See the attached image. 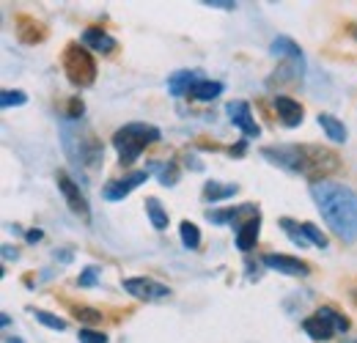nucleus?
Listing matches in <instances>:
<instances>
[{"label":"nucleus","mask_w":357,"mask_h":343,"mask_svg":"<svg viewBox=\"0 0 357 343\" xmlns=\"http://www.w3.org/2000/svg\"><path fill=\"white\" fill-rule=\"evenodd\" d=\"M121 286H124L127 294H132L135 300H146V302L165 300L171 294V289L165 283H157L151 277H127Z\"/></svg>","instance_id":"6"},{"label":"nucleus","mask_w":357,"mask_h":343,"mask_svg":"<svg viewBox=\"0 0 357 343\" xmlns=\"http://www.w3.org/2000/svg\"><path fill=\"white\" fill-rule=\"evenodd\" d=\"M259 231H261V217H253V220H245L236 231V247L242 253L253 250L256 247V239H259Z\"/></svg>","instance_id":"12"},{"label":"nucleus","mask_w":357,"mask_h":343,"mask_svg":"<svg viewBox=\"0 0 357 343\" xmlns=\"http://www.w3.org/2000/svg\"><path fill=\"white\" fill-rule=\"evenodd\" d=\"M178 234H181V242H184L187 250H198V247H201V231H198L195 222L184 220V222L178 225Z\"/></svg>","instance_id":"21"},{"label":"nucleus","mask_w":357,"mask_h":343,"mask_svg":"<svg viewBox=\"0 0 357 343\" xmlns=\"http://www.w3.org/2000/svg\"><path fill=\"white\" fill-rule=\"evenodd\" d=\"M77 341L80 343H107V335H102L99 330H91V327H80Z\"/></svg>","instance_id":"27"},{"label":"nucleus","mask_w":357,"mask_h":343,"mask_svg":"<svg viewBox=\"0 0 357 343\" xmlns=\"http://www.w3.org/2000/svg\"><path fill=\"white\" fill-rule=\"evenodd\" d=\"M319 127L324 129V135L333 143H347V127L344 121H338L333 113H319Z\"/></svg>","instance_id":"16"},{"label":"nucleus","mask_w":357,"mask_h":343,"mask_svg":"<svg viewBox=\"0 0 357 343\" xmlns=\"http://www.w3.org/2000/svg\"><path fill=\"white\" fill-rule=\"evenodd\" d=\"M311 195L316 201V209L321 220L330 225V231L344 239V242H355L357 239V192L352 187L341 184V181H313Z\"/></svg>","instance_id":"1"},{"label":"nucleus","mask_w":357,"mask_h":343,"mask_svg":"<svg viewBox=\"0 0 357 343\" xmlns=\"http://www.w3.org/2000/svg\"><path fill=\"white\" fill-rule=\"evenodd\" d=\"M75 316H77L80 321H86V324H99V321H102V313L93 310V307H77Z\"/></svg>","instance_id":"28"},{"label":"nucleus","mask_w":357,"mask_h":343,"mask_svg":"<svg viewBox=\"0 0 357 343\" xmlns=\"http://www.w3.org/2000/svg\"><path fill=\"white\" fill-rule=\"evenodd\" d=\"M25 239L33 245V242H39V239H42V231H28V234H25Z\"/></svg>","instance_id":"33"},{"label":"nucleus","mask_w":357,"mask_h":343,"mask_svg":"<svg viewBox=\"0 0 357 343\" xmlns=\"http://www.w3.org/2000/svg\"><path fill=\"white\" fill-rule=\"evenodd\" d=\"M316 316H319V319H324L335 333H347V330H349V319H347V316H341V313H338V310H333V307H319V310H316Z\"/></svg>","instance_id":"22"},{"label":"nucleus","mask_w":357,"mask_h":343,"mask_svg":"<svg viewBox=\"0 0 357 343\" xmlns=\"http://www.w3.org/2000/svg\"><path fill=\"white\" fill-rule=\"evenodd\" d=\"M143 181H149V171H135V173H130V176H124V178L110 181V184L102 190V195H105L107 201H124L135 187H140Z\"/></svg>","instance_id":"9"},{"label":"nucleus","mask_w":357,"mask_h":343,"mask_svg":"<svg viewBox=\"0 0 357 343\" xmlns=\"http://www.w3.org/2000/svg\"><path fill=\"white\" fill-rule=\"evenodd\" d=\"M3 256H6L8 261H11V258H17V250H11L8 245H3Z\"/></svg>","instance_id":"34"},{"label":"nucleus","mask_w":357,"mask_h":343,"mask_svg":"<svg viewBox=\"0 0 357 343\" xmlns=\"http://www.w3.org/2000/svg\"><path fill=\"white\" fill-rule=\"evenodd\" d=\"M278 225L289 234V239L297 245V247H308V239H305V234H303V225H297L294 220H289V217H280L278 220Z\"/></svg>","instance_id":"23"},{"label":"nucleus","mask_w":357,"mask_h":343,"mask_svg":"<svg viewBox=\"0 0 357 343\" xmlns=\"http://www.w3.org/2000/svg\"><path fill=\"white\" fill-rule=\"evenodd\" d=\"M275 110H278L283 127L294 129L303 124V105L294 102L291 96H275Z\"/></svg>","instance_id":"11"},{"label":"nucleus","mask_w":357,"mask_h":343,"mask_svg":"<svg viewBox=\"0 0 357 343\" xmlns=\"http://www.w3.org/2000/svg\"><path fill=\"white\" fill-rule=\"evenodd\" d=\"M303 330H305V335H308L311 341H316V343L330 341V338H333V333H335V330H333V327H330L324 319H319V316L305 319V321H303Z\"/></svg>","instance_id":"17"},{"label":"nucleus","mask_w":357,"mask_h":343,"mask_svg":"<svg viewBox=\"0 0 357 343\" xmlns=\"http://www.w3.org/2000/svg\"><path fill=\"white\" fill-rule=\"evenodd\" d=\"M204 6H212V8H223V11H231V8H236V3H234V0H204Z\"/></svg>","instance_id":"31"},{"label":"nucleus","mask_w":357,"mask_h":343,"mask_svg":"<svg viewBox=\"0 0 357 343\" xmlns=\"http://www.w3.org/2000/svg\"><path fill=\"white\" fill-rule=\"evenodd\" d=\"M55 181H58V190H61V195L66 198V204H69V209L75 212L77 217H83V220H91V209H89V201H86V195L80 192V187L69 178V173L66 171H58L55 176Z\"/></svg>","instance_id":"7"},{"label":"nucleus","mask_w":357,"mask_h":343,"mask_svg":"<svg viewBox=\"0 0 357 343\" xmlns=\"http://www.w3.org/2000/svg\"><path fill=\"white\" fill-rule=\"evenodd\" d=\"M33 316H36L39 324H45V327L55 330V333H63V330H66V321H63L61 316H52V313H47V310H33Z\"/></svg>","instance_id":"24"},{"label":"nucleus","mask_w":357,"mask_h":343,"mask_svg":"<svg viewBox=\"0 0 357 343\" xmlns=\"http://www.w3.org/2000/svg\"><path fill=\"white\" fill-rule=\"evenodd\" d=\"M157 140H160V129L151 127V124H140V121L116 129V135H113V146L119 151L121 165H132L135 160L140 157V151L146 146L157 143Z\"/></svg>","instance_id":"3"},{"label":"nucleus","mask_w":357,"mask_h":343,"mask_svg":"<svg viewBox=\"0 0 357 343\" xmlns=\"http://www.w3.org/2000/svg\"><path fill=\"white\" fill-rule=\"evenodd\" d=\"M63 72L69 77V83L77 88H89L96 80V63L91 58V52L80 44H69L63 52Z\"/></svg>","instance_id":"5"},{"label":"nucleus","mask_w":357,"mask_h":343,"mask_svg":"<svg viewBox=\"0 0 357 343\" xmlns=\"http://www.w3.org/2000/svg\"><path fill=\"white\" fill-rule=\"evenodd\" d=\"M303 234H305V239H308L311 245L321 247V250L327 247V236H324V234H321V231H319L313 222H303Z\"/></svg>","instance_id":"25"},{"label":"nucleus","mask_w":357,"mask_h":343,"mask_svg":"<svg viewBox=\"0 0 357 343\" xmlns=\"http://www.w3.org/2000/svg\"><path fill=\"white\" fill-rule=\"evenodd\" d=\"M261 261H264V266H269V269H275V272H280V275H291V277H305V275L311 272L305 261L283 256V253H267Z\"/></svg>","instance_id":"10"},{"label":"nucleus","mask_w":357,"mask_h":343,"mask_svg":"<svg viewBox=\"0 0 357 343\" xmlns=\"http://www.w3.org/2000/svg\"><path fill=\"white\" fill-rule=\"evenodd\" d=\"M201 83V72H190V69H181L176 75H171L168 77V91L174 93V96H187L190 93V88L198 86Z\"/></svg>","instance_id":"13"},{"label":"nucleus","mask_w":357,"mask_h":343,"mask_svg":"<svg viewBox=\"0 0 357 343\" xmlns=\"http://www.w3.org/2000/svg\"><path fill=\"white\" fill-rule=\"evenodd\" d=\"M261 154L269 157V162L291 173H303L313 181H321L324 173L338 168L335 154H330L324 148H313V146H278V148H264Z\"/></svg>","instance_id":"2"},{"label":"nucleus","mask_w":357,"mask_h":343,"mask_svg":"<svg viewBox=\"0 0 357 343\" xmlns=\"http://www.w3.org/2000/svg\"><path fill=\"white\" fill-rule=\"evenodd\" d=\"M61 132H63V146H75L77 143V148L66 151L75 162L89 165V168H96L102 162V143L96 140V135L86 124H66L63 121Z\"/></svg>","instance_id":"4"},{"label":"nucleus","mask_w":357,"mask_h":343,"mask_svg":"<svg viewBox=\"0 0 357 343\" xmlns=\"http://www.w3.org/2000/svg\"><path fill=\"white\" fill-rule=\"evenodd\" d=\"M83 44L91 47V49H96V52H105V55H110V52L119 47L116 39H113V36H107L102 28H89V31L83 33Z\"/></svg>","instance_id":"14"},{"label":"nucleus","mask_w":357,"mask_h":343,"mask_svg":"<svg viewBox=\"0 0 357 343\" xmlns=\"http://www.w3.org/2000/svg\"><path fill=\"white\" fill-rule=\"evenodd\" d=\"M236 184H220V181H206L204 184V195H206V201H212V204H220L225 198H231V195H236Z\"/></svg>","instance_id":"19"},{"label":"nucleus","mask_w":357,"mask_h":343,"mask_svg":"<svg viewBox=\"0 0 357 343\" xmlns=\"http://www.w3.org/2000/svg\"><path fill=\"white\" fill-rule=\"evenodd\" d=\"M223 93V83H212V80H201L198 86L190 88V99H198V102H212Z\"/></svg>","instance_id":"18"},{"label":"nucleus","mask_w":357,"mask_h":343,"mask_svg":"<svg viewBox=\"0 0 357 343\" xmlns=\"http://www.w3.org/2000/svg\"><path fill=\"white\" fill-rule=\"evenodd\" d=\"M269 52L275 55V58H289L291 63H303V52H300V47L291 42V39H286V36H278L275 42L269 44ZM305 66V63H303Z\"/></svg>","instance_id":"15"},{"label":"nucleus","mask_w":357,"mask_h":343,"mask_svg":"<svg viewBox=\"0 0 357 343\" xmlns=\"http://www.w3.org/2000/svg\"><path fill=\"white\" fill-rule=\"evenodd\" d=\"M25 102H28V96L22 91H3V96H0V105L3 107H20Z\"/></svg>","instance_id":"26"},{"label":"nucleus","mask_w":357,"mask_h":343,"mask_svg":"<svg viewBox=\"0 0 357 343\" xmlns=\"http://www.w3.org/2000/svg\"><path fill=\"white\" fill-rule=\"evenodd\" d=\"M146 215H149L151 225H154L157 231H165V228H168V212L162 209V204H160L157 198H146Z\"/></svg>","instance_id":"20"},{"label":"nucleus","mask_w":357,"mask_h":343,"mask_svg":"<svg viewBox=\"0 0 357 343\" xmlns=\"http://www.w3.org/2000/svg\"><path fill=\"white\" fill-rule=\"evenodd\" d=\"M176 178H178L176 165H168V168H162V173H160V184H162V187H174Z\"/></svg>","instance_id":"30"},{"label":"nucleus","mask_w":357,"mask_h":343,"mask_svg":"<svg viewBox=\"0 0 357 343\" xmlns=\"http://www.w3.org/2000/svg\"><path fill=\"white\" fill-rule=\"evenodd\" d=\"M225 113H228V119H231V124H234V127L242 129V135H245V137H259V135H261V127L256 124V119H253V113H250V105H248V102L234 99V102H228V105H225Z\"/></svg>","instance_id":"8"},{"label":"nucleus","mask_w":357,"mask_h":343,"mask_svg":"<svg viewBox=\"0 0 357 343\" xmlns=\"http://www.w3.org/2000/svg\"><path fill=\"white\" fill-rule=\"evenodd\" d=\"M96 277H99V269H96V266H89V269H83V275L77 277V286H83V289L96 286Z\"/></svg>","instance_id":"29"},{"label":"nucleus","mask_w":357,"mask_h":343,"mask_svg":"<svg viewBox=\"0 0 357 343\" xmlns=\"http://www.w3.org/2000/svg\"><path fill=\"white\" fill-rule=\"evenodd\" d=\"M80 116H83V102H80V99H72V105H69V119L77 121Z\"/></svg>","instance_id":"32"}]
</instances>
